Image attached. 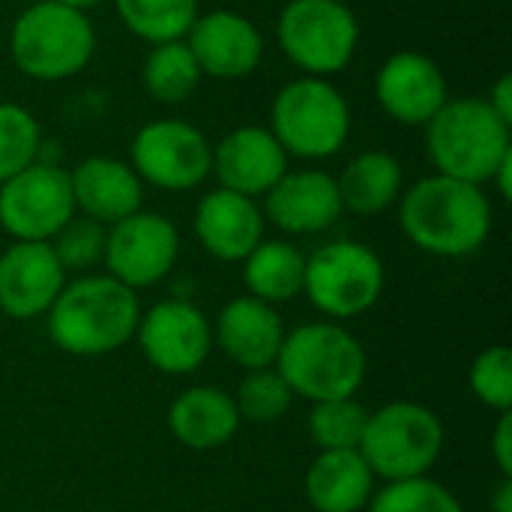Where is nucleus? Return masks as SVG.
Segmentation results:
<instances>
[{
	"label": "nucleus",
	"mask_w": 512,
	"mask_h": 512,
	"mask_svg": "<svg viewBox=\"0 0 512 512\" xmlns=\"http://www.w3.org/2000/svg\"><path fill=\"white\" fill-rule=\"evenodd\" d=\"M294 399L297 396L291 393L288 381L279 375L276 366L246 372L237 384V393H234V405H237L240 420H249L258 426L279 423L291 411Z\"/></svg>",
	"instance_id": "nucleus-29"
},
{
	"label": "nucleus",
	"mask_w": 512,
	"mask_h": 512,
	"mask_svg": "<svg viewBox=\"0 0 512 512\" xmlns=\"http://www.w3.org/2000/svg\"><path fill=\"white\" fill-rule=\"evenodd\" d=\"M339 3H351V0H339Z\"/></svg>",
	"instance_id": "nucleus-39"
},
{
	"label": "nucleus",
	"mask_w": 512,
	"mask_h": 512,
	"mask_svg": "<svg viewBox=\"0 0 512 512\" xmlns=\"http://www.w3.org/2000/svg\"><path fill=\"white\" fill-rule=\"evenodd\" d=\"M381 255L357 240H330L306 255L303 294L330 321H348L369 312L384 294Z\"/></svg>",
	"instance_id": "nucleus-9"
},
{
	"label": "nucleus",
	"mask_w": 512,
	"mask_h": 512,
	"mask_svg": "<svg viewBox=\"0 0 512 512\" xmlns=\"http://www.w3.org/2000/svg\"><path fill=\"white\" fill-rule=\"evenodd\" d=\"M381 111L402 126H426L450 99L444 69L420 51H396L375 72Z\"/></svg>",
	"instance_id": "nucleus-15"
},
{
	"label": "nucleus",
	"mask_w": 512,
	"mask_h": 512,
	"mask_svg": "<svg viewBox=\"0 0 512 512\" xmlns=\"http://www.w3.org/2000/svg\"><path fill=\"white\" fill-rule=\"evenodd\" d=\"M96 54V27L84 9L33 0L9 27V57L33 81L57 84L81 75Z\"/></svg>",
	"instance_id": "nucleus-5"
},
{
	"label": "nucleus",
	"mask_w": 512,
	"mask_h": 512,
	"mask_svg": "<svg viewBox=\"0 0 512 512\" xmlns=\"http://www.w3.org/2000/svg\"><path fill=\"white\" fill-rule=\"evenodd\" d=\"M264 222L282 234L306 237L330 231L342 219V198L336 177L321 168H288L282 180L264 195Z\"/></svg>",
	"instance_id": "nucleus-17"
},
{
	"label": "nucleus",
	"mask_w": 512,
	"mask_h": 512,
	"mask_svg": "<svg viewBox=\"0 0 512 512\" xmlns=\"http://www.w3.org/2000/svg\"><path fill=\"white\" fill-rule=\"evenodd\" d=\"M120 24L147 45L186 39L201 0H111Z\"/></svg>",
	"instance_id": "nucleus-26"
},
{
	"label": "nucleus",
	"mask_w": 512,
	"mask_h": 512,
	"mask_svg": "<svg viewBox=\"0 0 512 512\" xmlns=\"http://www.w3.org/2000/svg\"><path fill=\"white\" fill-rule=\"evenodd\" d=\"M342 210L354 216H381L405 192L402 162L387 150H363L345 162L336 177Z\"/></svg>",
	"instance_id": "nucleus-24"
},
{
	"label": "nucleus",
	"mask_w": 512,
	"mask_h": 512,
	"mask_svg": "<svg viewBox=\"0 0 512 512\" xmlns=\"http://www.w3.org/2000/svg\"><path fill=\"white\" fill-rule=\"evenodd\" d=\"M366 512H465L459 498L432 477H414L375 489Z\"/></svg>",
	"instance_id": "nucleus-31"
},
{
	"label": "nucleus",
	"mask_w": 512,
	"mask_h": 512,
	"mask_svg": "<svg viewBox=\"0 0 512 512\" xmlns=\"http://www.w3.org/2000/svg\"><path fill=\"white\" fill-rule=\"evenodd\" d=\"M291 168L288 153L267 126H237L213 144L210 174L222 189L246 198H264Z\"/></svg>",
	"instance_id": "nucleus-16"
},
{
	"label": "nucleus",
	"mask_w": 512,
	"mask_h": 512,
	"mask_svg": "<svg viewBox=\"0 0 512 512\" xmlns=\"http://www.w3.org/2000/svg\"><path fill=\"white\" fill-rule=\"evenodd\" d=\"M144 360L162 375H192L213 351V324L189 300H159L135 330Z\"/></svg>",
	"instance_id": "nucleus-13"
},
{
	"label": "nucleus",
	"mask_w": 512,
	"mask_h": 512,
	"mask_svg": "<svg viewBox=\"0 0 512 512\" xmlns=\"http://www.w3.org/2000/svg\"><path fill=\"white\" fill-rule=\"evenodd\" d=\"M357 453L387 483L429 477L444 453V423L426 405L390 402L369 411Z\"/></svg>",
	"instance_id": "nucleus-7"
},
{
	"label": "nucleus",
	"mask_w": 512,
	"mask_h": 512,
	"mask_svg": "<svg viewBox=\"0 0 512 512\" xmlns=\"http://www.w3.org/2000/svg\"><path fill=\"white\" fill-rule=\"evenodd\" d=\"M399 225L420 252L465 258L489 240L492 201L483 186L432 174L402 192Z\"/></svg>",
	"instance_id": "nucleus-1"
},
{
	"label": "nucleus",
	"mask_w": 512,
	"mask_h": 512,
	"mask_svg": "<svg viewBox=\"0 0 512 512\" xmlns=\"http://www.w3.org/2000/svg\"><path fill=\"white\" fill-rule=\"evenodd\" d=\"M471 393L486 408L504 414L512 408V351L507 345H492L471 363Z\"/></svg>",
	"instance_id": "nucleus-33"
},
{
	"label": "nucleus",
	"mask_w": 512,
	"mask_h": 512,
	"mask_svg": "<svg viewBox=\"0 0 512 512\" xmlns=\"http://www.w3.org/2000/svg\"><path fill=\"white\" fill-rule=\"evenodd\" d=\"M210 138L177 117L144 123L129 144V165L144 186L162 192H189L210 177Z\"/></svg>",
	"instance_id": "nucleus-10"
},
{
	"label": "nucleus",
	"mask_w": 512,
	"mask_h": 512,
	"mask_svg": "<svg viewBox=\"0 0 512 512\" xmlns=\"http://www.w3.org/2000/svg\"><path fill=\"white\" fill-rule=\"evenodd\" d=\"M288 159L321 162L336 156L351 135V105L330 78L300 75L279 87L267 126Z\"/></svg>",
	"instance_id": "nucleus-6"
},
{
	"label": "nucleus",
	"mask_w": 512,
	"mask_h": 512,
	"mask_svg": "<svg viewBox=\"0 0 512 512\" xmlns=\"http://www.w3.org/2000/svg\"><path fill=\"white\" fill-rule=\"evenodd\" d=\"M180 255L177 225L162 213L138 210L108 228L102 264L132 291L153 288L174 270Z\"/></svg>",
	"instance_id": "nucleus-12"
},
{
	"label": "nucleus",
	"mask_w": 512,
	"mask_h": 512,
	"mask_svg": "<svg viewBox=\"0 0 512 512\" xmlns=\"http://www.w3.org/2000/svg\"><path fill=\"white\" fill-rule=\"evenodd\" d=\"M54 3H63V6H75V9H93V6H99V3H105V0H54Z\"/></svg>",
	"instance_id": "nucleus-38"
},
{
	"label": "nucleus",
	"mask_w": 512,
	"mask_h": 512,
	"mask_svg": "<svg viewBox=\"0 0 512 512\" xmlns=\"http://www.w3.org/2000/svg\"><path fill=\"white\" fill-rule=\"evenodd\" d=\"M201 78L204 75H201V69H198V63H195V57L183 39L150 45L144 66H141L144 90L162 105L186 102L198 90Z\"/></svg>",
	"instance_id": "nucleus-27"
},
{
	"label": "nucleus",
	"mask_w": 512,
	"mask_h": 512,
	"mask_svg": "<svg viewBox=\"0 0 512 512\" xmlns=\"http://www.w3.org/2000/svg\"><path fill=\"white\" fill-rule=\"evenodd\" d=\"M105 237H108V228L87 219V216H72L57 234L54 240L48 243L60 261V267L66 273H90L96 264H102V255H105Z\"/></svg>",
	"instance_id": "nucleus-32"
},
{
	"label": "nucleus",
	"mask_w": 512,
	"mask_h": 512,
	"mask_svg": "<svg viewBox=\"0 0 512 512\" xmlns=\"http://www.w3.org/2000/svg\"><path fill=\"white\" fill-rule=\"evenodd\" d=\"M369 408L351 399H327L315 402L309 411V438L318 453L327 450H357L366 432Z\"/></svg>",
	"instance_id": "nucleus-28"
},
{
	"label": "nucleus",
	"mask_w": 512,
	"mask_h": 512,
	"mask_svg": "<svg viewBox=\"0 0 512 512\" xmlns=\"http://www.w3.org/2000/svg\"><path fill=\"white\" fill-rule=\"evenodd\" d=\"M291 393L306 402L351 399L366 381V348L336 321H312L285 333L276 357Z\"/></svg>",
	"instance_id": "nucleus-4"
},
{
	"label": "nucleus",
	"mask_w": 512,
	"mask_h": 512,
	"mask_svg": "<svg viewBox=\"0 0 512 512\" xmlns=\"http://www.w3.org/2000/svg\"><path fill=\"white\" fill-rule=\"evenodd\" d=\"M51 342L72 357H105L135 339L138 291L108 273H84L63 285L45 315Z\"/></svg>",
	"instance_id": "nucleus-2"
},
{
	"label": "nucleus",
	"mask_w": 512,
	"mask_h": 512,
	"mask_svg": "<svg viewBox=\"0 0 512 512\" xmlns=\"http://www.w3.org/2000/svg\"><path fill=\"white\" fill-rule=\"evenodd\" d=\"M486 102L492 105V111H495L501 120H507V123L512 126V75L510 72H504V75L495 81V87L489 90Z\"/></svg>",
	"instance_id": "nucleus-35"
},
{
	"label": "nucleus",
	"mask_w": 512,
	"mask_h": 512,
	"mask_svg": "<svg viewBox=\"0 0 512 512\" xmlns=\"http://www.w3.org/2000/svg\"><path fill=\"white\" fill-rule=\"evenodd\" d=\"M282 54L300 75L333 78L345 72L360 45V21L351 3L288 0L276 21Z\"/></svg>",
	"instance_id": "nucleus-8"
},
{
	"label": "nucleus",
	"mask_w": 512,
	"mask_h": 512,
	"mask_svg": "<svg viewBox=\"0 0 512 512\" xmlns=\"http://www.w3.org/2000/svg\"><path fill=\"white\" fill-rule=\"evenodd\" d=\"M489 507H492V512H512V477H501Z\"/></svg>",
	"instance_id": "nucleus-36"
},
{
	"label": "nucleus",
	"mask_w": 512,
	"mask_h": 512,
	"mask_svg": "<svg viewBox=\"0 0 512 512\" xmlns=\"http://www.w3.org/2000/svg\"><path fill=\"white\" fill-rule=\"evenodd\" d=\"M423 129L429 162L444 177L486 186L512 156V126L492 111L486 96H450Z\"/></svg>",
	"instance_id": "nucleus-3"
},
{
	"label": "nucleus",
	"mask_w": 512,
	"mask_h": 512,
	"mask_svg": "<svg viewBox=\"0 0 512 512\" xmlns=\"http://www.w3.org/2000/svg\"><path fill=\"white\" fill-rule=\"evenodd\" d=\"M492 459L501 471V477H512V414L504 411L498 417V426L492 432Z\"/></svg>",
	"instance_id": "nucleus-34"
},
{
	"label": "nucleus",
	"mask_w": 512,
	"mask_h": 512,
	"mask_svg": "<svg viewBox=\"0 0 512 512\" xmlns=\"http://www.w3.org/2000/svg\"><path fill=\"white\" fill-rule=\"evenodd\" d=\"M240 423L234 396L210 384L183 390L168 408V432L177 444L195 453L225 447L237 435Z\"/></svg>",
	"instance_id": "nucleus-22"
},
{
	"label": "nucleus",
	"mask_w": 512,
	"mask_h": 512,
	"mask_svg": "<svg viewBox=\"0 0 512 512\" xmlns=\"http://www.w3.org/2000/svg\"><path fill=\"white\" fill-rule=\"evenodd\" d=\"M249 297L279 306L303 294L306 255L288 240H261L243 261Z\"/></svg>",
	"instance_id": "nucleus-25"
},
{
	"label": "nucleus",
	"mask_w": 512,
	"mask_h": 512,
	"mask_svg": "<svg viewBox=\"0 0 512 512\" xmlns=\"http://www.w3.org/2000/svg\"><path fill=\"white\" fill-rule=\"evenodd\" d=\"M183 42L189 45L201 75L219 81H240L252 75L267 48L261 27L237 9L198 12Z\"/></svg>",
	"instance_id": "nucleus-14"
},
{
	"label": "nucleus",
	"mask_w": 512,
	"mask_h": 512,
	"mask_svg": "<svg viewBox=\"0 0 512 512\" xmlns=\"http://www.w3.org/2000/svg\"><path fill=\"white\" fill-rule=\"evenodd\" d=\"M66 282V270L48 243L12 240L0 255V312L15 321L48 315Z\"/></svg>",
	"instance_id": "nucleus-18"
},
{
	"label": "nucleus",
	"mask_w": 512,
	"mask_h": 512,
	"mask_svg": "<svg viewBox=\"0 0 512 512\" xmlns=\"http://www.w3.org/2000/svg\"><path fill=\"white\" fill-rule=\"evenodd\" d=\"M375 480L357 450H327L306 471V498L315 512H363L375 495Z\"/></svg>",
	"instance_id": "nucleus-23"
},
{
	"label": "nucleus",
	"mask_w": 512,
	"mask_h": 512,
	"mask_svg": "<svg viewBox=\"0 0 512 512\" xmlns=\"http://www.w3.org/2000/svg\"><path fill=\"white\" fill-rule=\"evenodd\" d=\"M282 342L285 327L276 306L261 303L249 294L225 303L213 324V345H219L225 357L246 372L276 366Z\"/></svg>",
	"instance_id": "nucleus-21"
},
{
	"label": "nucleus",
	"mask_w": 512,
	"mask_h": 512,
	"mask_svg": "<svg viewBox=\"0 0 512 512\" xmlns=\"http://www.w3.org/2000/svg\"><path fill=\"white\" fill-rule=\"evenodd\" d=\"M264 213L255 198L231 189H210L195 207V237L207 255L225 264H240L264 240Z\"/></svg>",
	"instance_id": "nucleus-19"
},
{
	"label": "nucleus",
	"mask_w": 512,
	"mask_h": 512,
	"mask_svg": "<svg viewBox=\"0 0 512 512\" xmlns=\"http://www.w3.org/2000/svg\"><path fill=\"white\" fill-rule=\"evenodd\" d=\"M489 183L498 189V195H501L504 201H510L512 198V156L507 159V162H504V165H501V168H498V171H495V177H492Z\"/></svg>",
	"instance_id": "nucleus-37"
},
{
	"label": "nucleus",
	"mask_w": 512,
	"mask_h": 512,
	"mask_svg": "<svg viewBox=\"0 0 512 512\" xmlns=\"http://www.w3.org/2000/svg\"><path fill=\"white\" fill-rule=\"evenodd\" d=\"M72 216L69 168L57 162H33L0 183V228L12 240L51 243Z\"/></svg>",
	"instance_id": "nucleus-11"
},
{
	"label": "nucleus",
	"mask_w": 512,
	"mask_h": 512,
	"mask_svg": "<svg viewBox=\"0 0 512 512\" xmlns=\"http://www.w3.org/2000/svg\"><path fill=\"white\" fill-rule=\"evenodd\" d=\"M42 144V126L33 111L18 102H0V183L39 162Z\"/></svg>",
	"instance_id": "nucleus-30"
},
{
	"label": "nucleus",
	"mask_w": 512,
	"mask_h": 512,
	"mask_svg": "<svg viewBox=\"0 0 512 512\" xmlns=\"http://www.w3.org/2000/svg\"><path fill=\"white\" fill-rule=\"evenodd\" d=\"M75 213L105 228L138 213L144 204V183L126 159L87 156L69 168Z\"/></svg>",
	"instance_id": "nucleus-20"
}]
</instances>
